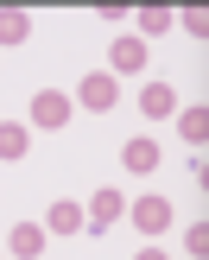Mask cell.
<instances>
[{
    "label": "cell",
    "instance_id": "obj_1",
    "mask_svg": "<svg viewBox=\"0 0 209 260\" xmlns=\"http://www.w3.org/2000/svg\"><path fill=\"white\" fill-rule=\"evenodd\" d=\"M146 57H152V45H146V38L121 32V38L108 45V76H114V83H121V76H140V70H146Z\"/></svg>",
    "mask_w": 209,
    "mask_h": 260
},
{
    "label": "cell",
    "instance_id": "obj_2",
    "mask_svg": "<svg viewBox=\"0 0 209 260\" xmlns=\"http://www.w3.org/2000/svg\"><path fill=\"white\" fill-rule=\"evenodd\" d=\"M114 102H121V83H114L108 70H89L83 83H76V108H89V114H108Z\"/></svg>",
    "mask_w": 209,
    "mask_h": 260
},
{
    "label": "cell",
    "instance_id": "obj_3",
    "mask_svg": "<svg viewBox=\"0 0 209 260\" xmlns=\"http://www.w3.org/2000/svg\"><path fill=\"white\" fill-rule=\"evenodd\" d=\"M70 114H76V102L63 95V89H38V95H32V127H45V134L70 127Z\"/></svg>",
    "mask_w": 209,
    "mask_h": 260
},
{
    "label": "cell",
    "instance_id": "obj_4",
    "mask_svg": "<svg viewBox=\"0 0 209 260\" xmlns=\"http://www.w3.org/2000/svg\"><path fill=\"white\" fill-rule=\"evenodd\" d=\"M127 216H133L140 235H165L171 229V197H140V203H127Z\"/></svg>",
    "mask_w": 209,
    "mask_h": 260
},
{
    "label": "cell",
    "instance_id": "obj_5",
    "mask_svg": "<svg viewBox=\"0 0 209 260\" xmlns=\"http://www.w3.org/2000/svg\"><path fill=\"white\" fill-rule=\"evenodd\" d=\"M121 216H127V197H121V190H95V203L83 210V229H95V235H101V229H114Z\"/></svg>",
    "mask_w": 209,
    "mask_h": 260
},
{
    "label": "cell",
    "instance_id": "obj_6",
    "mask_svg": "<svg viewBox=\"0 0 209 260\" xmlns=\"http://www.w3.org/2000/svg\"><path fill=\"white\" fill-rule=\"evenodd\" d=\"M7 254L13 260H38L45 254V222H13L7 229Z\"/></svg>",
    "mask_w": 209,
    "mask_h": 260
},
{
    "label": "cell",
    "instance_id": "obj_7",
    "mask_svg": "<svg viewBox=\"0 0 209 260\" xmlns=\"http://www.w3.org/2000/svg\"><path fill=\"white\" fill-rule=\"evenodd\" d=\"M159 159H165V152H159V140H146V134L121 146V165H127V172H140V178H146V172H159Z\"/></svg>",
    "mask_w": 209,
    "mask_h": 260
},
{
    "label": "cell",
    "instance_id": "obj_8",
    "mask_svg": "<svg viewBox=\"0 0 209 260\" xmlns=\"http://www.w3.org/2000/svg\"><path fill=\"white\" fill-rule=\"evenodd\" d=\"M140 108H146V121H165V114H178V89L171 83H146L140 89Z\"/></svg>",
    "mask_w": 209,
    "mask_h": 260
},
{
    "label": "cell",
    "instance_id": "obj_9",
    "mask_svg": "<svg viewBox=\"0 0 209 260\" xmlns=\"http://www.w3.org/2000/svg\"><path fill=\"white\" fill-rule=\"evenodd\" d=\"M171 32V7H133V38H165Z\"/></svg>",
    "mask_w": 209,
    "mask_h": 260
},
{
    "label": "cell",
    "instance_id": "obj_10",
    "mask_svg": "<svg viewBox=\"0 0 209 260\" xmlns=\"http://www.w3.org/2000/svg\"><path fill=\"white\" fill-rule=\"evenodd\" d=\"M76 229H83V203L63 197V203H51V210H45V235H76Z\"/></svg>",
    "mask_w": 209,
    "mask_h": 260
},
{
    "label": "cell",
    "instance_id": "obj_11",
    "mask_svg": "<svg viewBox=\"0 0 209 260\" xmlns=\"http://www.w3.org/2000/svg\"><path fill=\"white\" fill-rule=\"evenodd\" d=\"M32 38V13L25 7H0V45H25Z\"/></svg>",
    "mask_w": 209,
    "mask_h": 260
},
{
    "label": "cell",
    "instance_id": "obj_12",
    "mask_svg": "<svg viewBox=\"0 0 209 260\" xmlns=\"http://www.w3.org/2000/svg\"><path fill=\"white\" fill-rule=\"evenodd\" d=\"M178 134H184V146H203L209 140V108L197 102V108H178Z\"/></svg>",
    "mask_w": 209,
    "mask_h": 260
},
{
    "label": "cell",
    "instance_id": "obj_13",
    "mask_svg": "<svg viewBox=\"0 0 209 260\" xmlns=\"http://www.w3.org/2000/svg\"><path fill=\"white\" fill-rule=\"evenodd\" d=\"M25 146H32V127L0 121V159H25Z\"/></svg>",
    "mask_w": 209,
    "mask_h": 260
},
{
    "label": "cell",
    "instance_id": "obj_14",
    "mask_svg": "<svg viewBox=\"0 0 209 260\" xmlns=\"http://www.w3.org/2000/svg\"><path fill=\"white\" fill-rule=\"evenodd\" d=\"M171 25H184L190 38H203V32H209V13H203V7H184V13H171Z\"/></svg>",
    "mask_w": 209,
    "mask_h": 260
},
{
    "label": "cell",
    "instance_id": "obj_15",
    "mask_svg": "<svg viewBox=\"0 0 209 260\" xmlns=\"http://www.w3.org/2000/svg\"><path fill=\"white\" fill-rule=\"evenodd\" d=\"M184 248H190V254H197V260L209 254V229H203V222H190V229H184Z\"/></svg>",
    "mask_w": 209,
    "mask_h": 260
},
{
    "label": "cell",
    "instance_id": "obj_16",
    "mask_svg": "<svg viewBox=\"0 0 209 260\" xmlns=\"http://www.w3.org/2000/svg\"><path fill=\"white\" fill-rule=\"evenodd\" d=\"M133 260H171V254H165V248H140Z\"/></svg>",
    "mask_w": 209,
    "mask_h": 260
}]
</instances>
